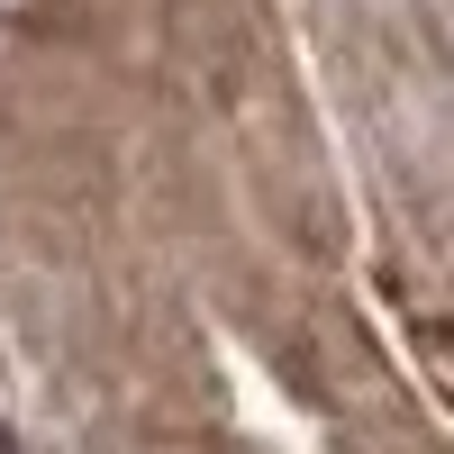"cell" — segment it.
I'll list each match as a JSON object with an SVG mask.
<instances>
[{"label":"cell","instance_id":"cell-1","mask_svg":"<svg viewBox=\"0 0 454 454\" xmlns=\"http://www.w3.org/2000/svg\"><path fill=\"white\" fill-rule=\"evenodd\" d=\"M409 346H419V372L454 400V327H445V318H419V327H409Z\"/></svg>","mask_w":454,"mask_h":454}]
</instances>
